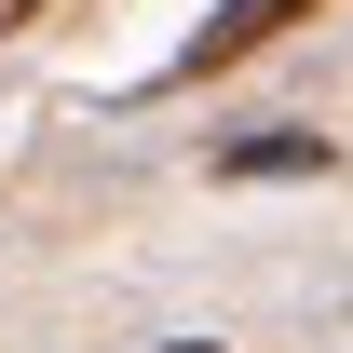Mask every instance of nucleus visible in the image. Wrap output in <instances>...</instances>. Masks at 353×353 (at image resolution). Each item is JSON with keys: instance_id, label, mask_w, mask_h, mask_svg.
Returning <instances> with one entry per match:
<instances>
[{"instance_id": "3", "label": "nucleus", "mask_w": 353, "mask_h": 353, "mask_svg": "<svg viewBox=\"0 0 353 353\" xmlns=\"http://www.w3.org/2000/svg\"><path fill=\"white\" fill-rule=\"evenodd\" d=\"M163 353H218V340H163Z\"/></svg>"}, {"instance_id": "2", "label": "nucleus", "mask_w": 353, "mask_h": 353, "mask_svg": "<svg viewBox=\"0 0 353 353\" xmlns=\"http://www.w3.org/2000/svg\"><path fill=\"white\" fill-rule=\"evenodd\" d=\"M218 163H231V176H312V163H326V136H299V123H259V136H231Z\"/></svg>"}, {"instance_id": "1", "label": "nucleus", "mask_w": 353, "mask_h": 353, "mask_svg": "<svg viewBox=\"0 0 353 353\" xmlns=\"http://www.w3.org/2000/svg\"><path fill=\"white\" fill-rule=\"evenodd\" d=\"M299 14H312V0H218V14L176 41V82H218V68H245V54H259L272 28H299Z\"/></svg>"}]
</instances>
